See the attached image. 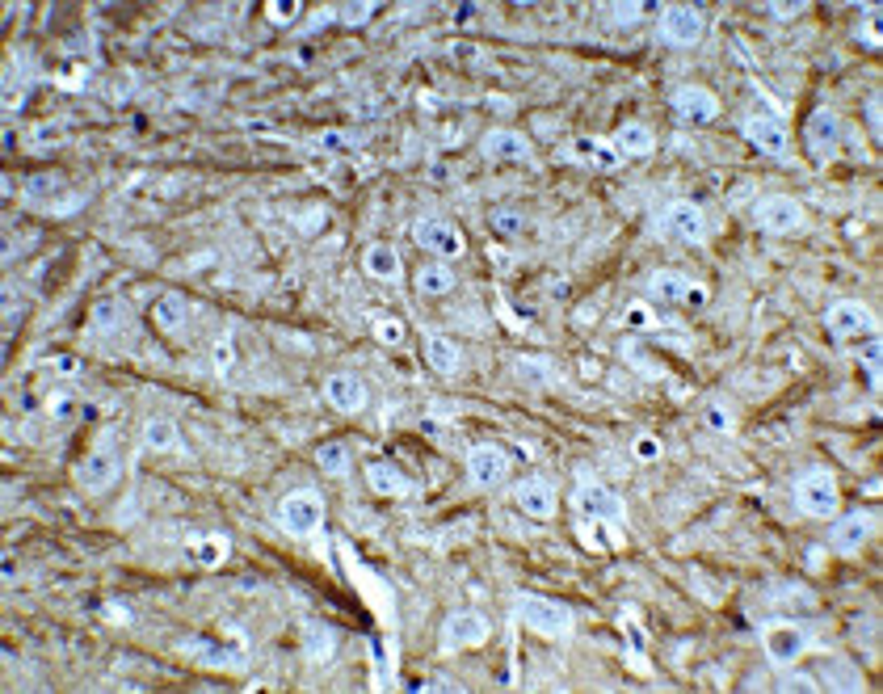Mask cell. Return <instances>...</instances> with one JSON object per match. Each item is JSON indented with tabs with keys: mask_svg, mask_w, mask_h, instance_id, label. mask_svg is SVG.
Wrapping results in <instances>:
<instances>
[{
	"mask_svg": "<svg viewBox=\"0 0 883 694\" xmlns=\"http://www.w3.org/2000/svg\"><path fill=\"white\" fill-rule=\"evenodd\" d=\"M513 610H518L522 627L535 631V636H543V640H564V636H572V623H577L572 606H564L556 598H539V594H522Z\"/></svg>",
	"mask_w": 883,
	"mask_h": 694,
	"instance_id": "1",
	"label": "cell"
},
{
	"mask_svg": "<svg viewBox=\"0 0 883 694\" xmlns=\"http://www.w3.org/2000/svg\"><path fill=\"white\" fill-rule=\"evenodd\" d=\"M795 505H799V514H808V518H837L841 488H837L833 472H825V467L799 472L795 476Z\"/></svg>",
	"mask_w": 883,
	"mask_h": 694,
	"instance_id": "2",
	"label": "cell"
},
{
	"mask_svg": "<svg viewBox=\"0 0 883 694\" xmlns=\"http://www.w3.org/2000/svg\"><path fill=\"white\" fill-rule=\"evenodd\" d=\"M278 526L291 539L316 535V530L324 526V497L316 493V488H295V493H286L278 501Z\"/></svg>",
	"mask_w": 883,
	"mask_h": 694,
	"instance_id": "3",
	"label": "cell"
},
{
	"mask_svg": "<svg viewBox=\"0 0 883 694\" xmlns=\"http://www.w3.org/2000/svg\"><path fill=\"white\" fill-rule=\"evenodd\" d=\"M572 514H577L581 522H602V526H610V522H623L627 505H623V497L614 493L610 484L585 480L577 493H572Z\"/></svg>",
	"mask_w": 883,
	"mask_h": 694,
	"instance_id": "4",
	"label": "cell"
},
{
	"mask_svg": "<svg viewBox=\"0 0 883 694\" xmlns=\"http://www.w3.org/2000/svg\"><path fill=\"white\" fill-rule=\"evenodd\" d=\"M762 648H766V661L774 669H795L799 661L808 657L812 640H808V631L795 627V623H770L762 631Z\"/></svg>",
	"mask_w": 883,
	"mask_h": 694,
	"instance_id": "5",
	"label": "cell"
},
{
	"mask_svg": "<svg viewBox=\"0 0 883 694\" xmlns=\"http://www.w3.org/2000/svg\"><path fill=\"white\" fill-rule=\"evenodd\" d=\"M753 215H757V223H762V232H770V236H791V232H799V228L808 223L804 202L791 198V194H770V198H762Z\"/></svg>",
	"mask_w": 883,
	"mask_h": 694,
	"instance_id": "6",
	"label": "cell"
},
{
	"mask_svg": "<svg viewBox=\"0 0 883 694\" xmlns=\"http://www.w3.org/2000/svg\"><path fill=\"white\" fill-rule=\"evenodd\" d=\"M661 232L677 244H698V240H707V215L698 202L677 198L661 211Z\"/></svg>",
	"mask_w": 883,
	"mask_h": 694,
	"instance_id": "7",
	"label": "cell"
},
{
	"mask_svg": "<svg viewBox=\"0 0 883 694\" xmlns=\"http://www.w3.org/2000/svg\"><path fill=\"white\" fill-rule=\"evenodd\" d=\"M413 236H417L421 249L438 253L442 261H455V257H463V253H467V240H463V232H459L450 219H442V215H425V219H417Z\"/></svg>",
	"mask_w": 883,
	"mask_h": 694,
	"instance_id": "8",
	"label": "cell"
},
{
	"mask_svg": "<svg viewBox=\"0 0 883 694\" xmlns=\"http://www.w3.org/2000/svg\"><path fill=\"white\" fill-rule=\"evenodd\" d=\"M669 106H673L677 122H686V127H711V122L720 118V97L703 85H682L669 97Z\"/></svg>",
	"mask_w": 883,
	"mask_h": 694,
	"instance_id": "9",
	"label": "cell"
},
{
	"mask_svg": "<svg viewBox=\"0 0 883 694\" xmlns=\"http://www.w3.org/2000/svg\"><path fill=\"white\" fill-rule=\"evenodd\" d=\"M703 30H707V22L694 5H669L661 13V22H656V34H661V43H669V47H694L698 38H703Z\"/></svg>",
	"mask_w": 883,
	"mask_h": 694,
	"instance_id": "10",
	"label": "cell"
},
{
	"mask_svg": "<svg viewBox=\"0 0 883 694\" xmlns=\"http://www.w3.org/2000/svg\"><path fill=\"white\" fill-rule=\"evenodd\" d=\"M825 324H829V333H833L837 341L875 337V312H871L862 299H841V303H833L829 316H825Z\"/></svg>",
	"mask_w": 883,
	"mask_h": 694,
	"instance_id": "11",
	"label": "cell"
},
{
	"mask_svg": "<svg viewBox=\"0 0 883 694\" xmlns=\"http://www.w3.org/2000/svg\"><path fill=\"white\" fill-rule=\"evenodd\" d=\"M492 636L488 619L480 615V610H455L446 623H442V652H459V648H476Z\"/></svg>",
	"mask_w": 883,
	"mask_h": 694,
	"instance_id": "12",
	"label": "cell"
},
{
	"mask_svg": "<svg viewBox=\"0 0 883 694\" xmlns=\"http://www.w3.org/2000/svg\"><path fill=\"white\" fill-rule=\"evenodd\" d=\"M480 152L488 160H497V165H530L535 160V152H530V139L509 131V127H492L484 139H480Z\"/></svg>",
	"mask_w": 883,
	"mask_h": 694,
	"instance_id": "13",
	"label": "cell"
},
{
	"mask_svg": "<svg viewBox=\"0 0 883 694\" xmlns=\"http://www.w3.org/2000/svg\"><path fill=\"white\" fill-rule=\"evenodd\" d=\"M118 472H122V467H118V455L110 451L106 442H101V446H93V451H89L85 459H80V467H76V484L85 488V493H101V488H110V484L118 480Z\"/></svg>",
	"mask_w": 883,
	"mask_h": 694,
	"instance_id": "14",
	"label": "cell"
},
{
	"mask_svg": "<svg viewBox=\"0 0 883 694\" xmlns=\"http://www.w3.org/2000/svg\"><path fill=\"white\" fill-rule=\"evenodd\" d=\"M467 476H471V484H476V488H497L509 476V455L501 451V446H492V442L471 446V451H467Z\"/></svg>",
	"mask_w": 883,
	"mask_h": 694,
	"instance_id": "15",
	"label": "cell"
},
{
	"mask_svg": "<svg viewBox=\"0 0 883 694\" xmlns=\"http://www.w3.org/2000/svg\"><path fill=\"white\" fill-rule=\"evenodd\" d=\"M648 295L656 299V303H707V291L698 287L694 278H686V274H673V270H661V274H652V282H648Z\"/></svg>",
	"mask_w": 883,
	"mask_h": 694,
	"instance_id": "16",
	"label": "cell"
},
{
	"mask_svg": "<svg viewBox=\"0 0 883 694\" xmlns=\"http://www.w3.org/2000/svg\"><path fill=\"white\" fill-rule=\"evenodd\" d=\"M513 501H518V509L526 518H539V522H547V518H556V488H551L543 476H526L518 488H513Z\"/></svg>",
	"mask_w": 883,
	"mask_h": 694,
	"instance_id": "17",
	"label": "cell"
},
{
	"mask_svg": "<svg viewBox=\"0 0 883 694\" xmlns=\"http://www.w3.org/2000/svg\"><path fill=\"white\" fill-rule=\"evenodd\" d=\"M741 135L749 139L757 152H766V156H783V152H787V127H783V122H778L774 114L745 118V122H741Z\"/></svg>",
	"mask_w": 883,
	"mask_h": 694,
	"instance_id": "18",
	"label": "cell"
},
{
	"mask_svg": "<svg viewBox=\"0 0 883 694\" xmlns=\"http://www.w3.org/2000/svg\"><path fill=\"white\" fill-rule=\"evenodd\" d=\"M875 535V514H867V509H854V514H846V518H837L833 522V530H829V543L837 547V551H858L862 543H867Z\"/></svg>",
	"mask_w": 883,
	"mask_h": 694,
	"instance_id": "19",
	"label": "cell"
},
{
	"mask_svg": "<svg viewBox=\"0 0 883 694\" xmlns=\"http://www.w3.org/2000/svg\"><path fill=\"white\" fill-rule=\"evenodd\" d=\"M324 400L337 413H362L366 408V383L358 375H328L324 379Z\"/></svg>",
	"mask_w": 883,
	"mask_h": 694,
	"instance_id": "20",
	"label": "cell"
},
{
	"mask_svg": "<svg viewBox=\"0 0 883 694\" xmlns=\"http://www.w3.org/2000/svg\"><path fill=\"white\" fill-rule=\"evenodd\" d=\"M804 139H808V152H816V156H829V152L837 148V139H841V118H837L833 110H825V106L812 110Z\"/></svg>",
	"mask_w": 883,
	"mask_h": 694,
	"instance_id": "21",
	"label": "cell"
},
{
	"mask_svg": "<svg viewBox=\"0 0 883 694\" xmlns=\"http://www.w3.org/2000/svg\"><path fill=\"white\" fill-rule=\"evenodd\" d=\"M610 144H614V152H619L623 160H644L656 148V135H652V127H644V122H623V127L614 131Z\"/></svg>",
	"mask_w": 883,
	"mask_h": 694,
	"instance_id": "22",
	"label": "cell"
},
{
	"mask_svg": "<svg viewBox=\"0 0 883 694\" xmlns=\"http://www.w3.org/2000/svg\"><path fill=\"white\" fill-rule=\"evenodd\" d=\"M228 556H232V539L228 535H198V539L186 543V560L194 568H219Z\"/></svg>",
	"mask_w": 883,
	"mask_h": 694,
	"instance_id": "23",
	"label": "cell"
},
{
	"mask_svg": "<svg viewBox=\"0 0 883 694\" xmlns=\"http://www.w3.org/2000/svg\"><path fill=\"white\" fill-rule=\"evenodd\" d=\"M152 316H156V329H164V333H186V324H190V299L181 295V291L160 295L156 308H152Z\"/></svg>",
	"mask_w": 883,
	"mask_h": 694,
	"instance_id": "24",
	"label": "cell"
},
{
	"mask_svg": "<svg viewBox=\"0 0 883 694\" xmlns=\"http://www.w3.org/2000/svg\"><path fill=\"white\" fill-rule=\"evenodd\" d=\"M362 270L375 282H396L404 274V261H400V253L392 249V244H371V249L362 253Z\"/></svg>",
	"mask_w": 883,
	"mask_h": 694,
	"instance_id": "25",
	"label": "cell"
},
{
	"mask_svg": "<svg viewBox=\"0 0 883 694\" xmlns=\"http://www.w3.org/2000/svg\"><path fill=\"white\" fill-rule=\"evenodd\" d=\"M366 484H371L375 497H404V493H408V480L396 472L392 463H383V459L366 463Z\"/></svg>",
	"mask_w": 883,
	"mask_h": 694,
	"instance_id": "26",
	"label": "cell"
},
{
	"mask_svg": "<svg viewBox=\"0 0 883 694\" xmlns=\"http://www.w3.org/2000/svg\"><path fill=\"white\" fill-rule=\"evenodd\" d=\"M425 362L434 366L438 375H455L459 371V345L442 337V333H425Z\"/></svg>",
	"mask_w": 883,
	"mask_h": 694,
	"instance_id": "27",
	"label": "cell"
},
{
	"mask_svg": "<svg viewBox=\"0 0 883 694\" xmlns=\"http://www.w3.org/2000/svg\"><path fill=\"white\" fill-rule=\"evenodd\" d=\"M143 451H181V434L169 417H152L143 425Z\"/></svg>",
	"mask_w": 883,
	"mask_h": 694,
	"instance_id": "28",
	"label": "cell"
},
{
	"mask_svg": "<svg viewBox=\"0 0 883 694\" xmlns=\"http://www.w3.org/2000/svg\"><path fill=\"white\" fill-rule=\"evenodd\" d=\"M417 291H421L425 299H442V295L455 291V274H450L442 261L421 265V270H417Z\"/></svg>",
	"mask_w": 883,
	"mask_h": 694,
	"instance_id": "29",
	"label": "cell"
},
{
	"mask_svg": "<svg viewBox=\"0 0 883 694\" xmlns=\"http://www.w3.org/2000/svg\"><path fill=\"white\" fill-rule=\"evenodd\" d=\"M316 463H320L324 476H345V472H349V451H345L341 442H324L320 451H316Z\"/></svg>",
	"mask_w": 883,
	"mask_h": 694,
	"instance_id": "30",
	"label": "cell"
},
{
	"mask_svg": "<svg viewBox=\"0 0 883 694\" xmlns=\"http://www.w3.org/2000/svg\"><path fill=\"white\" fill-rule=\"evenodd\" d=\"M581 152H585V156H589L598 169H619V165H623V156L614 152V144H593V139H585Z\"/></svg>",
	"mask_w": 883,
	"mask_h": 694,
	"instance_id": "31",
	"label": "cell"
},
{
	"mask_svg": "<svg viewBox=\"0 0 883 694\" xmlns=\"http://www.w3.org/2000/svg\"><path fill=\"white\" fill-rule=\"evenodd\" d=\"M623 324H627V329H644V333H648V329H656L661 320H656V312L648 308V303H631V308L623 312Z\"/></svg>",
	"mask_w": 883,
	"mask_h": 694,
	"instance_id": "32",
	"label": "cell"
},
{
	"mask_svg": "<svg viewBox=\"0 0 883 694\" xmlns=\"http://www.w3.org/2000/svg\"><path fill=\"white\" fill-rule=\"evenodd\" d=\"M631 455L640 459V463H656V459L665 455V446H661V438H656V434H640V438L631 442Z\"/></svg>",
	"mask_w": 883,
	"mask_h": 694,
	"instance_id": "33",
	"label": "cell"
},
{
	"mask_svg": "<svg viewBox=\"0 0 883 694\" xmlns=\"http://www.w3.org/2000/svg\"><path fill=\"white\" fill-rule=\"evenodd\" d=\"M299 13H303L299 0H278V5H265V17H270V26H291Z\"/></svg>",
	"mask_w": 883,
	"mask_h": 694,
	"instance_id": "34",
	"label": "cell"
},
{
	"mask_svg": "<svg viewBox=\"0 0 883 694\" xmlns=\"http://www.w3.org/2000/svg\"><path fill=\"white\" fill-rule=\"evenodd\" d=\"M375 337L383 345H400L404 341V324L396 316H375Z\"/></svg>",
	"mask_w": 883,
	"mask_h": 694,
	"instance_id": "35",
	"label": "cell"
},
{
	"mask_svg": "<svg viewBox=\"0 0 883 694\" xmlns=\"http://www.w3.org/2000/svg\"><path fill=\"white\" fill-rule=\"evenodd\" d=\"M858 38H862V43H871V47L883 43V9H867V26L858 30Z\"/></svg>",
	"mask_w": 883,
	"mask_h": 694,
	"instance_id": "36",
	"label": "cell"
},
{
	"mask_svg": "<svg viewBox=\"0 0 883 694\" xmlns=\"http://www.w3.org/2000/svg\"><path fill=\"white\" fill-rule=\"evenodd\" d=\"M862 371H867V387H879V341L862 350Z\"/></svg>",
	"mask_w": 883,
	"mask_h": 694,
	"instance_id": "37",
	"label": "cell"
},
{
	"mask_svg": "<svg viewBox=\"0 0 883 694\" xmlns=\"http://www.w3.org/2000/svg\"><path fill=\"white\" fill-rule=\"evenodd\" d=\"M778 690H787V694H791V690H825V686H820V682L812 678V673H787V678L778 682Z\"/></svg>",
	"mask_w": 883,
	"mask_h": 694,
	"instance_id": "38",
	"label": "cell"
},
{
	"mask_svg": "<svg viewBox=\"0 0 883 694\" xmlns=\"http://www.w3.org/2000/svg\"><path fill=\"white\" fill-rule=\"evenodd\" d=\"M623 631H627V644H631V652H635V657H644V631H640V623H635V615H631V610L623 615Z\"/></svg>",
	"mask_w": 883,
	"mask_h": 694,
	"instance_id": "39",
	"label": "cell"
},
{
	"mask_svg": "<svg viewBox=\"0 0 883 694\" xmlns=\"http://www.w3.org/2000/svg\"><path fill=\"white\" fill-rule=\"evenodd\" d=\"M215 371H223V375L232 371V337H228V333L215 341Z\"/></svg>",
	"mask_w": 883,
	"mask_h": 694,
	"instance_id": "40",
	"label": "cell"
},
{
	"mask_svg": "<svg viewBox=\"0 0 883 694\" xmlns=\"http://www.w3.org/2000/svg\"><path fill=\"white\" fill-rule=\"evenodd\" d=\"M707 425H711V430H720V434H728V430H732L728 408H724V404H707Z\"/></svg>",
	"mask_w": 883,
	"mask_h": 694,
	"instance_id": "41",
	"label": "cell"
},
{
	"mask_svg": "<svg viewBox=\"0 0 883 694\" xmlns=\"http://www.w3.org/2000/svg\"><path fill=\"white\" fill-rule=\"evenodd\" d=\"M371 13H375V5H349V9L341 13V22H345V26H362Z\"/></svg>",
	"mask_w": 883,
	"mask_h": 694,
	"instance_id": "42",
	"label": "cell"
},
{
	"mask_svg": "<svg viewBox=\"0 0 883 694\" xmlns=\"http://www.w3.org/2000/svg\"><path fill=\"white\" fill-rule=\"evenodd\" d=\"M72 413H76V400H72V396H55V400H51V417L68 421Z\"/></svg>",
	"mask_w": 883,
	"mask_h": 694,
	"instance_id": "43",
	"label": "cell"
},
{
	"mask_svg": "<svg viewBox=\"0 0 883 694\" xmlns=\"http://www.w3.org/2000/svg\"><path fill=\"white\" fill-rule=\"evenodd\" d=\"M97 324L114 329V324H118V303H101V308H97Z\"/></svg>",
	"mask_w": 883,
	"mask_h": 694,
	"instance_id": "44",
	"label": "cell"
},
{
	"mask_svg": "<svg viewBox=\"0 0 883 694\" xmlns=\"http://www.w3.org/2000/svg\"><path fill=\"white\" fill-rule=\"evenodd\" d=\"M497 228H501V232H518V228H522V219L513 215V211H497Z\"/></svg>",
	"mask_w": 883,
	"mask_h": 694,
	"instance_id": "45",
	"label": "cell"
},
{
	"mask_svg": "<svg viewBox=\"0 0 883 694\" xmlns=\"http://www.w3.org/2000/svg\"><path fill=\"white\" fill-rule=\"evenodd\" d=\"M635 13H640V5H619V9H614V22H619V26H631V22H635Z\"/></svg>",
	"mask_w": 883,
	"mask_h": 694,
	"instance_id": "46",
	"label": "cell"
},
{
	"mask_svg": "<svg viewBox=\"0 0 883 694\" xmlns=\"http://www.w3.org/2000/svg\"><path fill=\"white\" fill-rule=\"evenodd\" d=\"M55 371H59V375H76L80 362H76V358H55Z\"/></svg>",
	"mask_w": 883,
	"mask_h": 694,
	"instance_id": "47",
	"label": "cell"
},
{
	"mask_svg": "<svg viewBox=\"0 0 883 694\" xmlns=\"http://www.w3.org/2000/svg\"><path fill=\"white\" fill-rule=\"evenodd\" d=\"M867 114H871V127L879 131V97H871V101H867Z\"/></svg>",
	"mask_w": 883,
	"mask_h": 694,
	"instance_id": "48",
	"label": "cell"
}]
</instances>
